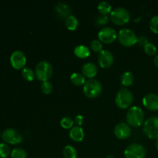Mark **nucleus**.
Returning <instances> with one entry per match:
<instances>
[{
	"label": "nucleus",
	"instance_id": "nucleus-31",
	"mask_svg": "<svg viewBox=\"0 0 158 158\" xmlns=\"http://www.w3.org/2000/svg\"><path fill=\"white\" fill-rule=\"evenodd\" d=\"M108 18L107 15H103V14H100L98 16H97L95 19V23L97 26H103V25L106 24L108 22Z\"/></svg>",
	"mask_w": 158,
	"mask_h": 158
},
{
	"label": "nucleus",
	"instance_id": "nucleus-10",
	"mask_svg": "<svg viewBox=\"0 0 158 158\" xmlns=\"http://www.w3.org/2000/svg\"><path fill=\"white\" fill-rule=\"evenodd\" d=\"M26 57L23 52L20 50L14 51L10 56V63L12 67L15 69H20L26 65Z\"/></svg>",
	"mask_w": 158,
	"mask_h": 158
},
{
	"label": "nucleus",
	"instance_id": "nucleus-4",
	"mask_svg": "<svg viewBox=\"0 0 158 158\" xmlns=\"http://www.w3.org/2000/svg\"><path fill=\"white\" fill-rule=\"evenodd\" d=\"M101 91L102 84L97 79H89L83 85V93L89 98H95L98 97Z\"/></svg>",
	"mask_w": 158,
	"mask_h": 158
},
{
	"label": "nucleus",
	"instance_id": "nucleus-5",
	"mask_svg": "<svg viewBox=\"0 0 158 158\" xmlns=\"http://www.w3.org/2000/svg\"><path fill=\"white\" fill-rule=\"evenodd\" d=\"M131 15L126 8L117 7L110 12V19L115 24L121 26L129 22Z\"/></svg>",
	"mask_w": 158,
	"mask_h": 158
},
{
	"label": "nucleus",
	"instance_id": "nucleus-23",
	"mask_svg": "<svg viewBox=\"0 0 158 158\" xmlns=\"http://www.w3.org/2000/svg\"><path fill=\"white\" fill-rule=\"evenodd\" d=\"M98 10L103 15H107L110 12H111V5L106 1H101L98 4Z\"/></svg>",
	"mask_w": 158,
	"mask_h": 158
},
{
	"label": "nucleus",
	"instance_id": "nucleus-28",
	"mask_svg": "<svg viewBox=\"0 0 158 158\" xmlns=\"http://www.w3.org/2000/svg\"><path fill=\"white\" fill-rule=\"evenodd\" d=\"M41 89L45 94H49L53 90V86L49 81H44L42 83Z\"/></svg>",
	"mask_w": 158,
	"mask_h": 158
},
{
	"label": "nucleus",
	"instance_id": "nucleus-19",
	"mask_svg": "<svg viewBox=\"0 0 158 158\" xmlns=\"http://www.w3.org/2000/svg\"><path fill=\"white\" fill-rule=\"evenodd\" d=\"M134 80V77L133 73L130 71H126V72L123 73L120 77V81L121 83L125 86H131L133 83Z\"/></svg>",
	"mask_w": 158,
	"mask_h": 158
},
{
	"label": "nucleus",
	"instance_id": "nucleus-13",
	"mask_svg": "<svg viewBox=\"0 0 158 158\" xmlns=\"http://www.w3.org/2000/svg\"><path fill=\"white\" fill-rule=\"evenodd\" d=\"M114 134L120 139H126L131 135V128L128 123L121 122L117 123L114 127Z\"/></svg>",
	"mask_w": 158,
	"mask_h": 158
},
{
	"label": "nucleus",
	"instance_id": "nucleus-29",
	"mask_svg": "<svg viewBox=\"0 0 158 158\" xmlns=\"http://www.w3.org/2000/svg\"><path fill=\"white\" fill-rule=\"evenodd\" d=\"M143 48H144L145 52L150 56L155 55L156 52H157V47H156V46L154 44H153V43H150V42L148 44L145 45L143 46Z\"/></svg>",
	"mask_w": 158,
	"mask_h": 158
},
{
	"label": "nucleus",
	"instance_id": "nucleus-8",
	"mask_svg": "<svg viewBox=\"0 0 158 158\" xmlns=\"http://www.w3.org/2000/svg\"><path fill=\"white\" fill-rule=\"evenodd\" d=\"M143 131L149 138L158 139V117L154 116L145 120Z\"/></svg>",
	"mask_w": 158,
	"mask_h": 158
},
{
	"label": "nucleus",
	"instance_id": "nucleus-21",
	"mask_svg": "<svg viewBox=\"0 0 158 158\" xmlns=\"http://www.w3.org/2000/svg\"><path fill=\"white\" fill-rule=\"evenodd\" d=\"M79 21L74 15H70L66 18V26L69 30H75L78 27Z\"/></svg>",
	"mask_w": 158,
	"mask_h": 158
},
{
	"label": "nucleus",
	"instance_id": "nucleus-18",
	"mask_svg": "<svg viewBox=\"0 0 158 158\" xmlns=\"http://www.w3.org/2000/svg\"><path fill=\"white\" fill-rule=\"evenodd\" d=\"M74 53L80 58H86L90 54V50L87 46L84 45H78L74 49Z\"/></svg>",
	"mask_w": 158,
	"mask_h": 158
},
{
	"label": "nucleus",
	"instance_id": "nucleus-11",
	"mask_svg": "<svg viewBox=\"0 0 158 158\" xmlns=\"http://www.w3.org/2000/svg\"><path fill=\"white\" fill-rule=\"evenodd\" d=\"M98 37L104 43H111L115 41L117 35L115 29L110 26L103 28L98 32Z\"/></svg>",
	"mask_w": 158,
	"mask_h": 158
},
{
	"label": "nucleus",
	"instance_id": "nucleus-22",
	"mask_svg": "<svg viewBox=\"0 0 158 158\" xmlns=\"http://www.w3.org/2000/svg\"><path fill=\"white\" fill-rule=\"evenodd\" d=\"M63 156L65 158H77V150L72 145H66L64 147L63 151Z\"/></svg>",
	"mask_w": 158,
	"mask_h": 158
},
{
	"label": "nucleus",
	"instance_id": "nucleus-6",
	"mask_svg": "<svg viewBox=\"0 0 158 158\" xmlns=\"http://www.w3.org/2000/svg\"><path fill=\"white\" fill-rule=\"evenodd\" d=\"M117 37L122 45L125 46H131L137 43V38L135 32L128 28H123L119 31Z\"/></svg>",
	"mask_w": 158,
	"mask_h": 158
},
{
	"label": "nucleus",
	"instance_id": "nucleus-1",
	"mask_svg": "<svg viewBox=\"0 0 158 158\" xmlns=\"http://www.w3.org/2000/svg\"><path fill=\"white\" fill-rule=\"evenodd\" d=\"M52 73H53V69L52 64L46 60L39 62L35 66V76L37 79L42 82L48 81V80L52 77Z\"/></svg>",
	"mask_w": 158,
	"mask_h": 158
},
{
	"label": "nucleus",
	"instance_id": "nucleus-14",
	"mask_svg": "<svg viewBox=\"0 0 158 158\" xmlns=\"http://www.w3.org/2000/svg\"><path fill=\"white\" fill-rule=\"evenodd\" d=\"M143 103L146 108L150 110H158V95L156 94H148L143 98Z\"/></svg>",
	"mask_w": 158,
	"mask_h": 158
},
{
	"label": "nucleus",
	"instance_id": "nucleus-7",
	"mask_svg": "<svg viewBox=\"0 0 158 158\" xmlns=\"http://www.w3.org/2000/svg\"><path fill=\"white\" fill-rule=\"evenodd\" d=\"M147 150L143 145L138 143H133L128 145L124 151L126 158H144Z\"/></svg>",
	"mask_w": 158,
	"mask_h": 158
},
{
	"label": "nucleus",
	"instance_id": "nucleus-15",
	"mask_svg": "<svg viewBox=\"0 0 158 158\" xmlns=\"http://www.w3.org/2000/svg\"><path fill=\"white\" fill-rule=\"evenodd\" d=\"M82 72H83L84 77L91 79L97 75V72H98V68L94 63L87 62L82 66Z\"/></svg>",
	"mask_w": 158,
	"mask_h": 158
},
{
	"label": "nucleus",
	"instance_id": "nucleus-32",
	"mask_svg": "<svg viewBox=\"0 0 158 158\" xmlns=\"http://www.w3.org/2000/svg\"><path fill=\"white\" fill-rule=\"evenodd\" d=\"M150 28L155 33H158V15H154L150 22Z\"/></svg>",
	"mask_w": 158,
	"mask_h": 158
},
{
	"label": "nucleus",
	"instance_id": "nucleus-36",
	"mask_svg": "<svg viewBox=\"0 0 158 158\" xmlns=\"http://www.w3.org/2000/svg\"><path fill=\"white\" fill-rule=\"evenodd\" d=\"M106 158H114V156L112 154H109V155L106 156Z\"/></svg>",
	"mask_w": 158,
	"mask_h": 158
},
{
	"label": "nucleus",
	"instance_id": "nucleus-30",
	"mask_svg": "<svg viewBox=\"0 0 158 158\" xmlns=\"http://www.w3.org/2000/svg\"><path fill=\"white\" fill-rule=\"evenodd\" d=\"M91 48H92L94 52H100L103 50V44L101 43V42L98 40H94L91 42Z\"/></svg>",
	"mask_w": 158,
	"mask_h": 158
},
{
	"label": "nucleus",
	"instance_id": "nucleus-17",
	"mask_svg": "<svg viewBox=\"0 0 158 158\" xmlns=\"http://www.w3.org/2000/svg\"><path fill=\"white\" fill-rule=\"evenodd\" d=\"M69 136H70L71 139L73 140L74 141L80 142L84 138V131L81 127H73L69 131Z\"/></svg>",
	"mask_w": 158,
	"mask_h": 158
},
{
	"label": "nucleus",
	"instance_id": "nucleus-25",
	"mask_svg": "<svg viewBox=\"0 0 158 158\" xmlns=\"http://www.w3.org/2000/svg\"><path fill=\"white\" fill-rule=\"evenodd\" d=\"M10 156L11 158H26L27 157V153L23 148H17L12 150Z\"/></svg>",
	"mask_w": 158,
	"mask_h": 158
},
{
	"label": "nucleus",
	"instance_id": "nucleus-27",
	"mask_svg": "<svg viewBox=\"0 0 158 158\" xmlns=\"http://www.w3.org/2000/svg\"><path fill=\"white\" fill-rule=\"evenodd\" d=\"M10 154V148L6 143H0V157L6 158Z\"/></svg>",
	"mask_w": 158,
	"mask_h": 158
},
{
	"label": "nucleus",
	"instance_id": "nucleus-2",
	"mask_svg": "<svg viewBox=\"0 0 158 158\" xmlns=\"http://www.w3.org/2000/svg\"><path fill=\"white\" fill-rule=\"evenodd\" d=\"M144 120V113L137 106H131L127 113V121L133 127H139Z\"/></svg>",
	"mask_w": 158,
	"mask_h": 158
},
{
	"label": "nucleus",
	"instance_id": "nucleus-3",
	"mask_svg": "<svg viewBox=\"0 0 158 158\" xmlns=\"http://www.w3.org/2000/svg\"><path fill=\"white\" fill-rule=\"evenodd\" d=\"M134 95L132 92L127 88H122L117 92L115 97L116 104L118 107L126 109L129 107L133 103Z\"/></svg>",
	"mask_w": 158,
	"mask_h": 158
},
{
	"label": "nucleus",
	"instance_id": "nucleus-20",
	"mask_svg": "<svg viewBox=\"0 0 158 158\" xmlns=\"http://www.w3.org/2000/svg\"><path fill=\"white\" fill-rule=\"evenodd\" d=\"M70 80L76 86L84 85L85 82H86L85 77L83 74L80 73H72V75L70 76Z\"/></svg>",
	"mask_w": 158,
	"mask_h": 158
},
{
	"label": "nucleus",
	"instance_id": "nucleus-35",
	"mask_svg": "<svg viewBox=\"0 0 158 158\" xmlns=\"http://www.w3.org/2000/svg\"><path fill=\"white\" fill-rule=\"evenodd\" d=\"M154 65H155L156 67L158 69V54L157 56H155V57H154Z\"/></svg>",
	"mask_w": 158,
	"mask_h": 158
},
{
	"label": "nucleus",
	"instance_id": "nucleus-12",
	"mask_svg": "<svg viewBox=\"0 0 158 158\" xmlns=\"http://www.w3.org/2000/svg\"><path fill=\"white\" fill-rule=\"evenodd\" d=\"M114 55L108 49H103L98 55L99 64L103 68H108L114 63Z\"/></svg>",
	"mask_w": 158,
	"mask_h": 158
},
{
	"label": "nucleus",
	"instance_id": "nucleus-16",
	"mask_svg": "<svg viewBox=\"0 0 158 158\" xmlns=\"http://www.w3.org/2000/svg\"><path fill=\"white\" fill-rule=\"evenodd\" d=\"M55 9L59 15L61 17H68L71 15V9L69 5L63 2H60L55 6Z\"/></svg>",
	"mask_w": 158,
	"mask_h": 158
},
{
	"label": "nucleus",
	"instance_id": "nucleus-24",
	"mask_svg": "<svg viewBox=\"0 0 158 158\" xmlns=\"http://www.w3.org/2000/svg\"><path fill=\"white\" fill-rule=\"evenodd\" d=\"M22 76L27 81H32L35 77V73L29 67H24L22 70Z\"/></svg>",
	"mask_w": 158,
	"mask_h": 158
},
{
	"label": "nucleus",
	"instance_id": "nucleus-26",
	"mask_svg": "<svg viewBox=\"0 0 158 158\" xmlns=\"http://www.w3.org/2000/svg\"><path fill=\"white\" fill-rule=\"evenodd\" d=\"M74 120L70 117H63L60 121V124L65 129H69L73 126Z\"/></svg>",
	"mask_w": 158,
	"mask_h": 158
},
{
	"label": "nucleus",
	"instance_id": "nucleus-33",
	"mask_svg": "<svg viewBox=\"0 0 158 158\" xmlns=\"http://www.w3.org/2000/svg\"><path fill=\"white\" fill-rule=\"evenodd\" d=\"M137 43L140 45H141V46H144L145 45L148 44V43H149V41H148V38H147L146 36L142 35V36H139L138 38H137Z\"/></svg>",
	"mask_w": 158,
	"mask_h": 158
},
{
	"label": "nucleus",
	"instance_id": "nucleus-9",
	"mask_svg": "<svg viewBox=\"0 0 158 158\" xmlns=\"http://www.w3.org/2000/svg\"><path fill=\"white\" fill-rule=\"evenodd\" d=\"M2 139L6 143L11 144L20 143L23 140V135L17 130L13 128H8L2 132Z\"/></svg>",
	"mask_w": 158,
	"mask_h": 158
},
{
	"label": "nucleus",
	"instance_id": "nucleus-37",
	"mask_svg": "<svg viewBox=\"0 0 158 158\" xmlns=\"http://www.w3.org/2000/svg\"><path fill=\"white\" fill-rule=\"evenodd\" d=\"M155 145H156V148H157V149L158 150V139H157V140H156Z\"/></svg>",
	"mask_w": 158,
	"mask_h": 158
},
{
	"label": "nucleus",
	"instance_id": "nucleus-34",
	"mask_svg": "<svg viewBox=\"0 0 158 158\" xmlns=\"http://www.w3.org/2000/svg\"><path fill=\"white\" fill-rule=\"evenodd\" d=\"M83 117L82 115H77V117H75V120H74V123H76V124L79 127H81V125L83 124Z\"/></svg>",
	"mask_w": 158,
	"mask_h": 158
}]
</instances>
